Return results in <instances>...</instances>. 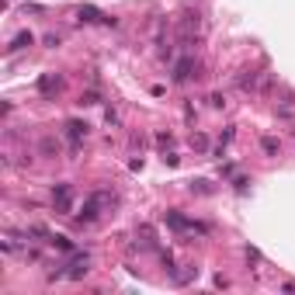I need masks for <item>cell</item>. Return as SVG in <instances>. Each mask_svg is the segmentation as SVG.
I'll return each mask as SVG.
<instances>
[{
  "label": "cell",
  "instance_id": "1",
  "mask_svg": "<svg viewBox=\"0 0 295 295\" xmlns=\"http://www.w3.org/2000/svg\"><path fill=\"white\" fill-rule=\"evenodd\" d=\"M108 205V195L104 191H94L87 202H84V208H80V215H77V226H91L94 219L101 215V208Z\"/></svg>",
  "mask_w": 295,
  "mask_h": 295
},
{
  "label": "cell",
  "instance_id": "2",
  "mask_svg": "<svg viewBox=\"0 0 295 295\" xmlns=\"http://www.w3.org/2000/svg\"><path fill=\"white\" fill-rule=\"evenodd\" d=\"M163 223H167L174 233H188V236L205 233V226H202V223H195V219H184L181 212H167V215H163Z\"/></svg>",
  "mask_w": 295,
  "mask_h": 295
},
{
  "label": "cell",
  "instance_id": "3",
  "mask_svg": "<svg viewBox=\"0 0 295 295\" xmlns=\"http://www.w3.org/2000/svg\"><path fill=\"white\" fill-rule=\"evenodd\" d=\"M52 205L59 212H69L73 208V188H69V184H56V188H52Z\"/></svg>",
  "mask_w": 295,
  "mask_h": 295
},
{
  "label": "cell",
  "instance_id": "4",
  "mask_svg": "<svg viewBox=\"0 0 295 295\" xmlns=\"http://www.w3.org/2000/svg\"><path fill=\"white\" fill-rule=\"evenodd\" d=\"M87 271H91V261H87V253H77L69 261V271H66V278L69 281H80V278H87Z\"/></svg>",
  "mask_w": 295,
  "mask_h": 295
},
{
  "label": "cell",
  "instance_id": "5",
  "mask_svg": "<svg viewBox=\"0 0 295 295\" xmlns=\"http://www.w3.org/2000/svg\"><path fill=\"white\" fill-rule=\"evenodd\" d=\"M191 73H195V59H191V56L177 59V63H174V84H188Z\"/></svg>",
  "mask_w": 295,
  "mask_h": 295
},
{
  "label": "cell",
  "instance_id": "6",
  "mask_svg": "<svg viewBox=\"0 0 295 295\" xmlns=\"http://www.w3.org/2000/svg\"><path fill=\"white\" fill-rule=\"evenodd\" d=\"M77 18H80V21H87V24H94V21H104V24H115V18L101 14V11H97V7H91V4H84V7L77 11Z\"/></svg>",
  "mask_w": 295,
  "mask_h": 295
},
{
  "label": "cell",
  "instance_id": "7",
  "mask_svg": "<svg viewBox=\"0 0 295 295\" xmlns=\"http://www.w3.org/2000/svg\"><path fill=\"white\" fill-rule=\"evenodd\" d=\"M87 129H91V125H87V122H80V118H69V122H66V136L73 139V146H77V142L87 136Z\"/></svg>",
  "mask_w": 295,
  "mask_h": 295
},
{
  "label": "cell",
  "instance_id": "8",
  "mask_svg": "<svg viewBox=\"0 0 295 295\" xmlns=\"http://www.w3.org/2000/svg\"><path fill=\"white\" fill-rule=\"evenodd\" d=\"M59 87H63V80L56 77V73H45V77H39V91H42V94H59Z\"/></svg>",
  "mask_w": 295,
  "mask_h": 295
},
{
  "label": "cell",
  "instance_id": "9",
  "mask_svg": "<svg viewBox=\"0 0 295 295\" xmlns=\"http://www.w3.org/2000/svg\"><path fill=\"white\" fill-rule=\"evenodd\" d=\"M257 80H261V73H253V69H250V73H243V77L236 80V87H240V91H247V94H253V91H257Z\"/></svg>",
  "mask_w": 295,
  "mask_h": 295
},
{
  "label": "cell",
  "instance_id": "10",
  "mask_svg": "<svg viewBox=\"0 0 295 295\" xmlns=\"http://www.w3.org/2000/svg\"><path fill=\"white\" fill-rule=\"evenodd\" d=\"M35 39H31V31H18L14 39H11V52H21V49H28Z\"/></svg>",
  "mask_w": 295,
  "mask_h": 295
},
{
  "label": "cell",
  "instance_id": "11",
  "mask_svg": "<svg viewBox=\"0 0 295 295\" xmlns=\"http://www.w3.org/2000/svg\"><path fill=\"white\" fill-rule=\"evenodd\" d=\"M195 278H198V268H191V264H188L184 271H174V278H170V281H174V285H188V281H195Z\"/></svg>",
  "mask_w": 295,
  "mask_h": 295
},
{
  "label": "cell",
  "instance_id": "12",
  "mask_svg": "<svg viewBox=\"0 0 295 295\" xmlns=\"http://www.w3.org/2000/svg\"><path fill=\"white\" fill-rule=\"evenodd\" d=\"M39 150H42V157H56V153H59V142H56L52 136H42V142H39Z\"/></svg>",
  "mask_w": 295,
  "mask_h": 295
},
{
  "label": "cell",
  "instance_id": "13",
  "mask_svg": "<svg viewBox=\"0 0 295 295\" xmlns=\"http://www.w3.org/2000/svg\"><path fill=\"white\" fill-rule=\"evenodd\" d=\"M261 150H264L268 157H278L281 146H278V139H274V136H264V139H261Z\"/></svg>",
  "mask_w": 295,
  "mask_h": 295
},
{
  "label": "cell",
  "instance_id": "14",
  "mask_svg": "<svg viewBox=\"0 0 295 295\" xmlns=\"http://www.w3.org/2000/svg\"><path fill=\"white\" fill-rule=\"evenodd\" d=\"M191 146L205 153V150H208V139H205V136H191Z\"/></svg>",
  "mask_w": 295,
  "mask_h": 295
},
{
  "label": "cell",
  "instance_id": "15",
  "mask_svg": "<svg viewBox=\"0 0 295 295\" xmlns=\"http://www.w3.org/2000/svg\"><path fill=\"white\" fill-rule=\"evenodd\" d=\"M80 104H97V91H87V94H80Z\"/></svg>",
  "mask_w": 295,
  "mask_h": 295
},
{
  "label": "cell",
  "instance_id": "16",
  "mask_svg": "<svg viewBox=\"0 0 295 295\" xmlns=\"http://www.w3.org/2000/svg\"><path fill=\"white\" fill-rule=\"evenodd\" d=\"M104 122H108V125H118V112H112V108H108V112H104Z\"/></svg>",
  "mask_w": 295,
  "mask_h": 295
},
{
  "label": "cell",
  "instance_id": "17",
  "mask_svg": "<svg viewBox=\"0 0 295 295\" xmlns=\"http://www.w3.org/2000/svg\"><path fill=\"white\" fill-rule=\"evenodd\" d=\"M191 191H198V195H205V191H208V184H205V181H191Z\"/></svg>",
  "mask_w": 295,
  "mask_h": 295
},
{
  "label": "cell",
  "instance_id": "18",
  "mask_svg": "<svg viewBox=\"0 0 295 295\" xmlns=\"http://www.w3.org/2000/svg\"><path fill=\"white\" fill-rule=\"evenodd\" d=\"M157 142H160V146H170V142H174V136H170V132H160V136H157Z\"/></svg>",
  "mask_w": 295,
  "mask_h": 295
},
{
  "label": "cell",
  "instance_id": "19",
  "mask_svg": "<svg viewBox=\"0 0 295 295\" xmlns=\"http://www.w3.org/2000/svg\"><path fill=\"white\" fill-rule=\"evenodd\" d=\"M208 101H212V108H223V104H226V97H223V94H212Z\"/></svg>",
  "mask_w": 295,
  "mask_h": 295
}]
</instances>
